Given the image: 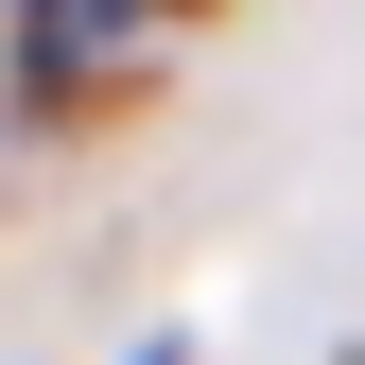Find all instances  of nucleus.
<instances>
[{"label":"nucleus","instance_id":"f257e3e1","mask_svg":"<svg viewBox=\"0 0 365 365\" xmlns=\"http://www.w3.org/2000/svg\"><path fill=\"white\" fill-rule=\"evenodd\" d=\"M122 365H192V348H174V331H157V348H122Z\"/></svg>","mask_w":365,"mask_h":365}]
</instances>
